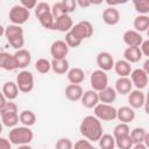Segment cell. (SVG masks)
Returning <instances> with one entry per match:
<instances>
[{"mask_svg":"<svg viewBox=\"0 0 149 149\" xmlns=\"http://www.w3.org/2000/svg\"><path fill=\"white\" fill-rule=\"evenodd\" d=\"M97 65L100 70L107 72L114 66V58L108 51H100L97 55Z\"/></svg>","mask_w":149,"mask_h":149,"instance_id":"obj_13","label":"cell"},{"mask_svg":"<svg viewBox=\"0 0 149 149\" xmlns=\"http://www.w3.org/2000/svg\"><path fill=\"white\" fill-rule=\"evenodd\" d=\"M129 136L133 141V144H137V143H144L146 146L148 144L149 135H148V132L142 127H136L132 129L129 133Z\"/></svg>","mask_w":149,"mask_h":149,"instance_id":"obj_21","label":"cell"},{"mask_svg":"<svg viewBox=\"0 0 149 149\" xmlns=\"http://www.w3.org/2000/svg\"><path fill=\"white\" fill-rule=\"evenodd\" d=\"M64 42L66 43V45H68L69 48H77V47H79V45L81 44V41L78 40L73 34H71V31H68V33L65 34V40H64Z\"/></svg>","mask_w":149,"mask_h":149,"instance_id":"obj_39","label":"cell"},{"mask_svg":"<svg viewBox=\"0 0 149 149\" xmlns=\"http://www.w3.org/2000/svg\"><path fill=\"white\" fill-rule=\"evenodd\" d=\"M94 116L100 121H113L116 119V108L113 105L99 102L94 108Z\"/></svg>","mask_w":149,"mask_h":149,"instance_id":"obj_5","label":"cell"},{"mask_svg":"<svg viewBox=\"0 0 149 149\" xmlns=\"http://www.w3.org/2000/svg\"><path fill=\"white\" fill-rule=\"evenodd\" d=\"M66 76H68V80L70 81V84H78V85H80L84 81V79H85V72L80 68L69 69V71L66 72Z\"/></svg>","mask_w":149,"mask_h":149,"instance_id":"obj_27","label":"cell"},{"mask_svg":"<svg viewBox=\"0 0 149 149\" xmlns=\"http://www.w3.org/2000/svg\"><path fill=\"white\" fill-rule=\"evenodd\" d=\"M133 5L139 15H147L149 13V0H137L134 1Z\"/></svg>","mask_w":149,"mask_h":149,"instance_id":"obj_37","label":"cell"},{"mask_svg":"<svg viewBox=\"0 0 149 149\" xmlns=\"http://www.w3.org/2000/svg\"><path fill=\"white\" fill-rule=\"evenodd\" d=\"M116 92L114 90V87L107 86L104 90H101L100 92H98V97H99V102L101 104H108L112 105V102L115 101L116 99Z\"/></svg>","mask_w":149,"mask_h":149,"instance_id":"obj_23","label":"cell"},{"mask_svg":"<svg viewBox=\"0 0 149 149\" xmlns=\"http://www.w3.org/2000/svg\"><path fill=\"white\" fill-rule=\"evenodd\" d=\"M132 149H148V146H146L144 143H137V144H134Z\"/></svg>","mask_w":149,"mask_h":149,"instance_id":"obj_49","label":"cell"},{"mask_svg":"<svg viewBox=\"0 0 149 149\" xmlns=\"http://www.w3.org/2000/svg\"><path fill=\"white\" fill-rule=\"evenodd\" d=\"M128 104L129 107H132L133 109H137V108H142L147 101H146V94L142 90H132L128 93Z\"/></svg>","mask_w":149,"mask_h":149,"instance_id":"obj_11","label":"cell"},{"mask_svg":"<svg viewBox=\"0 0 149 149\" xmlns=\"http://www.w3.org/2000/svg\"><path fill=\"white\" fill-rule=\"evenodd\" d=\"M34 139V133L29 127L16 126L9 130V142L12 144L21 146L29 144Z\"/></svg>","mask_w":149,"mask_h":149,"instance_id":"obj_3","label":"cell"},{"mask_svg":"<svg viewBox=\"0 0 149 149\" xmlns=\"http://www.w3.org/2000/svg\"><path fill=\"white\" fill-rule=\"evenodd\" d=\"M55 149H73V142L69 137H61L57 140Z\"/></svg>","mask_w":149,"mask_h":149,"instance_id":"obj_40","label":"cell"},{"mask_svg":"<svg viewBox=\"0 0 149 149\" xmlns=\"http://www.w3.org/2000/svg\"><path fill=\"white\" fill-rule=\"evenodd\" d=\"M99 149H114L115 148V139L112 134H102L98 140Z\"/></svg>","mask_w":149,"mask_h":149,"instance_id":"obj_32","label":"cell"},{"mask_svg":"<svg viewBox=\"0 0 149 149\" xmlns=\"http://www.w3.org/2000/svg\"><path fill=\"white\" fill-rule=\"evenodd\" d=\"M77 2V6H79V7H81V8H86V7H88V6H91L92 5V1H87V0H78V1H76Z\"/></svg>","mask_w":149,"mask_h":149,"instance_id":"obj_47","label":"cell"},{"mask_svg":"<svg viewBox=\"0 0 149 149\" xmlns=\"http://www.w3.org/2000/svg\"><path fill=\"white\" fill-rule=\"evenodd\" d=\"M84 90L81 85L78 84H69L65 87V97L70 101H79L83 97Z\"/></svg>","mask_w":149,"mask_h":149,"instance_id":"obj_18","label":"cell"},{"mask_svg":"<svg viewBox=\"0 0 149 149\" xmlns=\"http://www.w3.org/2000/svg\"><path fill=\"white\" fill-rule=\"evenodd\" d=\"M34 12H35V16L38 19V17L42 16L43 14L50 13V12H51V6H50L48 2L41 1V2H37L36 7L34 8Z\"/></svg>","mask_w":149,"mask_h":149,"instance_id":"obj_38","label":"cell"},{"mask_svg":"<svg viewBox=\"0 0 149 149\" xmlns=\"http://www.w3.org/2000/svg\"><path fill=\"white\" fill-rule=\"evenodd\" d=\"M142 70L149 74V59H146V62L143 63V68H142Z\"/></svg>","mask_w":149,"mask_h":149,"instance_id":"obj_50","label":"cell"},{"mask_svg":"<svg viewBox=\"0 0 149 149\" xmlns=\"http://www.w3.org/2000/svg\"><path fill=\"white\" fill-rule=\"evenodd\" d=\"M8 17H9V21L12 22V24L21 26V24L26 23V22L29 20V17H30V12L19 3V5L13 6V7L9 9Z\"/></svg>","mask_w":149,"mask_h":149,"instance_id":"obj_6","label":"cell"},{"mask_svg":"<svg viewBox=\"0 0 149 149\" xmlns=\"http://www.w3.org/2000/svg\"><path fill=\"white\" fill-rule=\"evenodd\" d=\"M50 63H51V70L56 74H64L70 69L69 61L66 58H63V59H52Z\"/></svg>","mask_w":149,"mask_h":149,"instance_id":"obj_29","label":"cell"},{"mask_svg":"<svg viewBox=\"0 0 149 149\" xmlns=\"http://www.w3.org/2000/svg\"><path fill=\"white\" fill-rule=\"evenodd\" d=\"M0 149H12V143L6 137H0Z\"/></svg>","mask_w":149,"mask_h":149,"instance_id":"obj_46","label":"cell"},{"mask_svg":"<svg viewBox=\"0 0 149 149\" xmlns=\"http://www.w3.org/2000/svg\"><path fill=\"white\" fill-rule=\"evenodd\" d=\"M2 94L5 95V98L8 100V101H13L17 98L19 95V88L16 86V84L14 81H6L2 86V90H1Z\"/></svg>","mask_w":149,"mask_h":149,"instance_id":"obj_25","label":"cell"},{"mask_svg":"<svg viewBox=\"0 0 149 149\" xmlns=\"http://www.w3.org/2000/svg\"><path fill=\"white\" fill-rule=\"evenodd\" d=\"M113 69H114L115 73L119 77H129L130 76V72L133 71L132 65L128 62H126L125 59H119V61L114 62Z\"/></svg>","mask_w":149,"mask_h":149,"instance_id":"obj_26","label":"cell"},{"mask_svg":"<svg viewBox=\"0 0 149 149\" xmlns=\"http://www.w3.org/2000/svg\"><path fill=\"white\" fill-rule=\"evenodd\" d=\"M142 57L143 56L140 51V48H136V47H127L123 51V59L129 64L140 62Z\"/></svg>","mask_w":149,"mask_h":149,"instance_id":"obj_24","label":"cell"},{"mask_svg":"<svg viewBox=\"0 0 149 149\" xmlns=\"http://www.w3.org/2000/svg\"><path fill=\"white\" fill-rule=\"evenodd\" d=\"M69 47L64 42V40H57L52 42L50 47V55L52 56V59H63L66 58V55L69 54Z\"/></svg>","mask_w":149,"mask_h":149,"instance_id":"obj_10","label":"cell"},{"mask_svg":"<svg viewBox=\"0 0 149 149\" xmlns=\"http://www.w3.org/2000/svg\"><path fill=\"white\" fill-rule=\"evenodd\" d=\"M19 121L22 123V126L30 127L36 122V114L33 111L24 109L19 114Z\"/></svg>","mask_w":149,"mask_h":149,"instance_id":"obj_31","label":"cell"},{"mask_svg":"<svg viewBox=\"0 0 149 149\" xmlns=\"http://www.w3.org/2000/svg\"><path fill=\"white\" fill-rule=\"evenodd\" d=\"M71 34H73L78 40L83 42V40L90 38L93 35V26L90 21H80L71 28Z\"/></svg>","mask_w":149,"mask_h":149,"instance_id":"obj_7","label":"cell"},{"mask_svg":"<svg viewBox=\"0 0 149 149\" xmlns=\"http://www.w3.org/2000/svg\"><path fill=\"white\" fill-rule=\"evenodd\" d=\"M20 5H21V6H23L26 9L30 10V9H34V8L36 7L37 1H35V0H21Z\"/></svg>","mask_w":149,"mask_h":149,"instance_id":"obj_45","label":"cell"},{"mask_svg":"<svg viewBox=\"0 0 149 149\" xmlns=\"http://www.w3.org/2000/svg\"><path fill=\"white\" fill-rule=\"evenodd\" d=\"M38 21H40V23H41V26L43 28H45L48 30H55V17L51 14V12L40 16Z\"/></svg>","mask_w":149,"mask_h":149,"instance_id":"obj_33","label":"cell"},{"mask_svg":"<svg viewBox=\"0 0 149 149\" xmlns=\"http://www.w3.org/2000/svg\"><path fill=\"white\" fill-rule=\"evenodd\" d=\"M73 149H98V148L93 147L90 141L83 139V140H78L77 142H74Z\"/></svg>","mask_w":149,"mask_h":149,"instance_id":"obj_42","label":"cell"},{"mask_svg":"<svg viewBox=\"0 0 149 149\" xmlns=\"http://www.w3.org/2000/svg\"><path fill=\"white\" fill-rule=\"evenodd\" d=\"M81 105L86 108H94L98 104H99V97H98V92L91 90H87L83 93V97L80 99Z\"/></svg>","mask_w":149,"mask_h":149,"instance_id":"obj_19","label":"cell"},{"mask_svg":"<svg viewBox=\"0 0 149 149\" xmlns=\"http://www.w3.org/2000/svg\"><path fill=\"white\" fill-rule=\"evenodd\" d=\"M2 129H3V125H2L1 122H0V134L2 133Z\"/></svg>","mask_w":149,"mask_h":149,"instance_id":"obj_53","label":"cell"},{"mask_svg":"<svg viewBox=\"0 0 149 149\" xmlns=\"http://www.w3.org/2000/svg\"><path fill=\"white\" fill-rule=\"evenodd\" d=\"M79 132L84 139L90 142L98 141L104 134L101 121L98 120L94 115H87L81 120L79 125Z\"/></svg>","mask_w":149,"mask_h":149,"instance_id":"obj_1","label":"cell"},{"mask_svg":"<svg viewBox=\"0 0 149 149\" xmlns=\"http://www.w3.org/2000/svg\"><path fill=\"white\" fill-rule=\"evenodd\" d=\"M35 69L38 73L41 74H45L51 70V63L49 59L47 58H38L35 62Z\"/></svg>","mask_w":149,"mask_h":149,"instance_id":"obj_34","label":"cell"},{"mask_svg":"<svg viewBox=\"0 0 149 149\" xmlns=\"http://www.w3.org/2000/svg\"><path fill=\"white\" fill-rule=\"evenodd\" d=\"M114 90H115L116 94L127 95L133 90V84H132L129 77H119L115 81Z\"/></svg>","mask_w":149,"mask_h":149,"instance_id":"obj_17","label":"cell"},{"mask_svg":"<svg viewBox=\"0 0 149 149\" xmlns=\"http://www.w3.org/2000/svg\"><path fill=\"white\" fill-rule=\"evenodd\" d=\"M7 101H8V100L5 98V95H3V94H2V92L0 91V111L5 107V105L7 104Z\"/></svg>","mask_w":149,"mask_h":149,"instance_id":"obj_48","label":"cell"},{"mask_svg":"<svg viewBox=\"0 0 149 149\" xmlns=\"http://www.w3.org/2000/svg\"><path fill=\"white\" fill-rule=\"evenodd\" d=\"M17 88L22 93H29L34 88V76L28 70H21L16 76L15 81Z\"/></svg>","mask_w":149,"mask_h":149,"instance_id":"obj_4","label":"cell"},{"mask_svg":"<svg viewBox=\"0 0 149 149\" xmlns=\"http://www.w3.org/2000/svg\"><path fill=\"white\" fill-rule=\"evenodd\" d=\"M51 14L54 15V17L56 19L57 16L59 15H63V14H68L66 10H65V7L63 5L62 1H58V2H55L52 6H51Z\"/></svg>","mask_w":149,"mask_h":149,"instance_id":"obj_41","label":"cell"},{"mask_svg":"<svg viewBox=\"0 0 149 149\" xmlns=\"http://www.w3.org/2000/svg\"><path fill=\"white\" fill-rule=\"evenodd\" d=\"M2 35H5V28H3V27L0 24V37H1Z\"/></svg>","mask_w":149,"mask_h":149,"instance_id":"obj_52","label":"cell"},{"mask_svg":"<svg viewBox=\"0 0 149 149\" xmlns=\"http://www.w3.org/2000/svg\"><path fill=\"white\" fill-rule=\"evenodd\" d=\"M102 21L108 26H115L120 21V12L115 7H107L102 12Z\"/></svg>","mask_w":149,"mask_h":149,"instance_id":"obj_16","label":"cell"},{"mask_svg":"<svg viewBox=\"0 0 149 149\" xmlns=\"http://www.w3.org/2000/svg\"><path fill=\"white\" fill-rule=\"evenodd\" d=\"M1 116V123L8 128H14L17 126L19 121V113L14 112V113H0Z\"/></svg>","mask_w":149,"mask_h":149,"instance_id":"obj_30","label":"cell"},{"mask_svg":"<svg viewBox=\"0 0 149 149\" xmlns=\"http://www.w3.org/2000/svg\"><path fill=\"white\" fill-rule=\"evenodd\" d=\"M14 59H15V63H16V68L17 69H21V70H24L31 62V54L30 51H28L27 49H20V50H16L14 54Z\"/></svg>","mask_w":149,"mask_h":149,"instance_id":"obj_12","label":"cell"},{"mask_svg":"<svg viewBox=\"0 0 149 149\" xmlns=\"http://www.w3.org/2000/svg\"><path fill=\"white\" fill-rule=\"evenodd\" d=\"M122 38H123V42L127 47H136V48H139L143 41L142 34L135 31L134 29L126 30L122 35Z\"/></svg>","mask_w":149,"mask_h":149,"instance_id":"obj_14","label":"cell"},{"mask_svg":"<svg viewBox=\"0 0 149 149\" xmlns=\"http://www.w3.org/2000/svg\"><path fill=\"white\" fill-rule=\"evenodd\" d=\"M0 69L6 70V71L16 70L17 68H16L14 56L7 51H0Z\"/></svg>","mask_w":149,"mask_h":149,"instance_id":"obj_22","label":"cell"},{"mask_svg":"<svg viewBox=\"0 0 149 149\" xmlns=\"http://www.w3.org/2000/svg\"><path fill=\"white\" fill-rule=\"evenodd\" d=\"M17 149H33V148L29 144H21V146L17 147Z\"/></svg>","mask_w":149,"mask_h":149,"instance_id":"obj_51","label":"cell"},{"mask_svg":"<svg viewBox=\"0 0 149 149\" xmlns=\"http://www.w3.org/2000/svg\"><path fill=\"white\" fill-rule=\"evenodd\" d=\"M116 119L122 123H129L135 119V111L129 106H122L116 109Z\"/></svg>","mask_w":149,"mask_h":149,"instance_id":"obj_20","label":"cell"},{"mask_svg":"<svg viewBox=\"0 0 149 149\" xmlns=\"http://www.w3.org/2000/svg\"><path fill=\"white\" fill-rule=\"evenodd\" d=\"M130 133V128L128 126V123H118L114 129H113V137L114 139H118V137H121V136H126V135H129Z\"/></svg>","mask_w":149,"mask_h":149,"instance_id":"obj_35","label":"cell"},{"mask_svg":"<svg viewBox=\"0 0 149 149\" xmlns=\"http://www.w3.org/2000/svg\"><path fill=\"white\" fill-rule=\"evenodd\" d=\"M5 36L10 47L16 50L22 49V47L24 45V31L21 26L8 24L5 28Z\"/></svg>","mask_w":149,"mask_h":149,"instance_id":"obj_2","label":"cell"},{"mask_svg":"<svg viewBox=\"0 0 149 149\" xmlns=\"http://www.w3.org/2000/svg\"><path fill=\"white\" fill-rule=\"evenodd\" d=\"M139 48H140L142 56H146V57L149 56V40H143Z\"/></svg>","mask_w":149,"mask_h":149,"instance_id":"obj_44","label":"cell"},{"mask_svg":"<svg viewBox=\"0 0 149 149\" xmlns=\"http://www.w3.org/2000/svg\"><path fill=\"white\" fill-rule=\"evenodd\" d=\"M134 30L142 34L149 28V16L148 15H137L133 21Z\"/></svg>","mask_w":149,"mask_h":149,"instance_id":"obj_28","label":"cell"},{"mask_svg":"<svg viewBox=\"0 0 149 149\" xmlns=\"http://www.w3.org/2000/svg\"><path fill=\"white\" fill-rule=\"evenodd\" d=\"M90 84H91V87H92L93 91L100 92L101 90H104L105 87L108 86V76H107V73L105 71L100 70V69L94 70L91 73Z\"/></svg>","mask_w":149,"mask_h":149,"instance_id":"obj_8","label":"cell"},{"mask_svg":"<svg viewBox=\"0 0 149 149\" xmlns=\"http://www.w3.org/2000/svg\"><path fill=\"white\" fill-rule=\"evenodd\" d=\"M130 81L136 90H143L148 85V73L142 69H135L130 72Z\"/></svg>","mask_w":149,"mask_h":149,"instance_id":"obj_9","label":"cell"},{"mask_svg":"<svg viewBox=\"0 0 149 149\" xmlns=\"http://www.w3.org/2000/svg\"><path fill=\"white\" fill-rule=\"evenodd\" d=\"M72 27H73V21L69 14H63L55 19V30L66 34L68 31L71 30Z\"/></svg>","mask_w":149,"mask_h":149,"instance_id":"obj_15","label":"cell"},{"mask_svg":"<svg viewBox=\"0 0 149 149\" xmlns=\"http://www.w3.org/2000/svg\"><path fill=\"white\" fill-rule=\"evenodd\" d=\"M62 2H63V5H64L65 10H66L68 14L74 12L76 8H77V2H76V0H62Z\"/></svg>","mask_w":149,"mask_h":149,"instance_id":"obj_43","label":"cell"},{"mask_svg":"<svg viewBox=\"0 0 149 149\" xmlns=\"http://www.w3.org/2000/svg\"><path fill=\"white\" fill-rule=\"evenodd\" d=\"M133 146L134 144H133V141H132L129 135L115 139V147L118 149H132Z\"/></svg>","mask_w":149,"mask_h":149,"instance_id":"obj_36","label":"cell"}]
</instances>
